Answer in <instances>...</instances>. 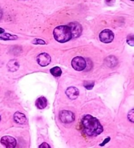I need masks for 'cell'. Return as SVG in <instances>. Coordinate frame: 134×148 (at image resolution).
I'll return each instance as SVG.
<instances>
[{
  "instance_id": "cell-16",
  "label": "cell",
  "mask_w": 134,
  "mask_h": 148,
  "mask_svg": "<svg viewBox=\"0 0 134 148\" xmlns=\"http://www.w3.org/2000/svg\"><path fill=\"white\" fill-rule=\"evenodd\" d=\"M84 87L87 90H90L94 86V81H86L84 82Z\"/></svg>"
},
{
  "instance_id": "cell-18",
  "label": "cell",
  "mask_w": 134,
  "mask_h": 148,
  "mask_svg": "<svg viewBox=\"0 0 134 148\" xmlns=\"http://www.w3.org/2000/svg\"><path fill=\"white\" fill-rule=\"evenodd\" d=\"M127 42L129 45L133 47L134 45V37L133 35H130L127 38Z\"/></svg>"
},
{
  "instance_id": "cell-4",
  "label": "cell",
  "mask_w": 134,
  "mask_h": 148,
  "mask_svg": "<svg viewBox=\"0 0 134 148\" xmlns=\"http://www.w3.org/2000/svg\"><path fill=\"white\" fill-rule=\"evenodd\" d=\"M60 121L64 123H71L75 121V116L74 114L71 111L62 110L59 114Z\"/></svg>"
},
{
  "instance_id": "cell-22",
  "label": "cell",
  "mask_w": 134,
  "mask_h": 148,
  "mask_svg": "<svg viewBox=\"0 0 134 148\" xmlns=\"http://www.w3.org/2000/svg\"><path fill=\"white\" fill-rule=\"evenodd\" d=\"M4 29H2V28H1L0 27V34H3L4 33Z\"/></svg>"
},
{
  "instance_id": "cell-6",
  "label": "cell",
  "mask_w": 134,
  "mask_h": 148,
  "mask_svg": "<svg viewBox=\"0 0 134 148\" xmlns=\"http://www.w3.org/2000/svg\"><path fill=\"white\" fill-rule=\"evenodd\" d=\"M68 26L71 29L72 38L79 37L81 35L82 28L81 25L78 22H72L69 24Z\"/></svg>"
},
{
  "instance_id": "cell-24",
  "label": "cell",
  "mask_w": 134,
  "mask_h": 148,
  "mask_svg": "<svg viewBox=\"0 0 134 148\" xmlns=\"http://www.w3.org/2000/svg\"><path fill=\"white\" fill-rule=\"evenodd\" d=\"M105 1H106V2H107V3H109L111 1H113V0H105Z\"/></svg>"
},
{
  "instance_id": "cell-11",
  "label": "cell",
  "mask_w": 134,
  "mask_h": 148,
  "mask_svg": "<svg viewBox=\"0 0 134 148\" xmlns=\"http://www.w3.org/2000/svg\"><path fill=\"white\" fill-rule=\"evenodd\" d=\"M19 63L15 60H12L7 63V68L10 72H15L19 69Z\"/></svg>"
},
{
  "instance_id": "cell-8",
  "label": "cell",
  "mask_w": 134,
  "mask_h": 148,
  "mask_svg": "<svg viewBox=\"0 0 134 148\" xmlns=\"http://www.w3.org/2000/svg\"><path fill=\"white\" fill-rule=\"evenodd\" d=\"M1 144L7 148H13L17 145V140L10 136H5L1 138Z\"/></svg>"
},
{
  "instance_id": "cell-5",
  "label": "cell",
  "mask_w": 134,
  "mask_h": 148,
  "mask_svg": "<svg viewBox=\"0 0 134 148\" xmlns=\"http://www.w3.org/2000/svg\"><path fill=\"white\" fill-rule=\"evenodd\" d=\"M115 35L110 29H105L99 34V39L104 43H110L114 39Z\"/></svg>"
},
{
  "instance_id": "cell-15",
  "label": "cell",
  "mask_w": 134,
  "mask_h": 148,
  "mask_svg": "<svg viewBox=\"0 0 134 148\" xmlns=\"http://www.w3.org/2000/svg\"><path fill=\"white\" fill-rule=\"evenodd\" d=\"M18 37L16 35H12L9 34H4L0 37V39L3 40H15L17 39Z\"/></svg>"
},
{
  "instance_id": "cell-21",
  "label": "cell",
  "mask_w": 134,
  "mask_h": 148,
  "mask_svg": "<svg viewBox=\"0 0 134 148\" xmlns=\"http://www.w3.org/2000/svg\"><path fill=\"white\" fill-rule=\"evenodd\" d=\"M39 147H41V148H50V146L47 144V143L44 142L41 145H39Z\"/></svg>"
},
{
  "instance_id": "cell-19",
  "label": "cell",
  "mask_w": 134,
  "mask_h": 148,
  "mask_svg": "<svg viewBox=\"0 0 134 148\" xmlns=\"http://www.w3.org/2000/svg\"><path fill=\"white\" fill-rule=\"evenodd\" d=\"M33 44H35V45H45L46 43L43 40H41V39H35L32 42Z\"/></svg>"
},
{
  "instance_id": "cell-3",
  "label": "cell",
  "mask_w": 134,
  "mask_h": 148,
  "mask_svg": "<svg viewBox=\"0 0 134 148\" xmlns=\"http://www.w3.org/2000/svg\"><path fill=\"white\" fill-rule=\"evenodd\" d=\"M71 65L75 70L82 71L86 67V62L82 57H75L71 62Z\"/></svg>"
},
{
  "instance_id": "cell-17",
  "label": "cell",
  "mask_w": 134,
  "mask_h": 148,
  "mask_svg": "<svg viewBox=\"0 0 134 148\" xmlns=\"http://www.w3.org/2000/svg\"><path fill=\"white\" fill-rule=\"evenodd\" d=\"M128 120L130 121L131 123L134 122V113H133V109H131V110L128 112Z\"/></svg>"
},
{
  "instance_id": "cell-25",
  "label": "cell",
  "mask_w": 134,
  "mask_h": 148,
  "mask_svg": "<svg viewBox=\"0 0 134 148\" xmlns=\"http://www.w3.org/2000/svg\"><path fill=\"white\" fill-rule=\"evenodd\" d=\"M1 116H0V121H1Z\"/></svg>"
},
{
  "instance_id": "cell-14",
  "label": "cell",
  "mask_w": 134,
  "mask_h": 148,
  "mask_svg": "<svg viewBox=\"0 0 134 148\" xmlns=\"http://www.w3.org/2000/svg\"><path fill=\"white\" fill-rule=\"evenodd\" d=\"M50 72L54 76H55V77H58V76H60L61 73H62V71H61V69L59 67H55L52 68L50 69Z\"/></svg>"
},
{
  "instance_id": "cell-9",
  "label": "cell",
  "mask_w": 134,
  "mask_h": 148,
  "mask_svg": "<svg viewBox=\"0 0 134 148\" xmlns=\"http://www.w3.org/2000/svg\"><path fill=\"white\" fill-rule=\"evenodd\" d=\"M66 93L69 99L71 100H74V99H76L78 97L79 91L75 87H69L66 90Z\"/></svg>"
},
{
  "instance_id": "cell-12",
  "label": "cell",
  "mask_w": 134,
  "mask_h": 148,
  "mask_svg": "<svg viewBox=\"0 0 134 148\" xmlns=\"http://www.w3.org/2000/svg\"><path fill=\"white\" fill-rule=\"evenodd\" d=\"M35 105L39 109H44L47 105V100L45 97L38 98L35 102Z\"/></svg>"
},
{
  "instance_id": "cell-10",
  "label": "cell",
  "mask_w": 134,
  "mask_h": 148,
  "mask_svg": "<svg viewBox=\"0 0 134 148\" xmlns=\"http://www.w3.org/2000/svg\"><path fill=\"white\" fill-rule=\"evenodd\" d=\"M13 119L17 123H19L20 125L24 124L27 121L26 117L25 115L20 112H17L16 113L14 114Z\"/></svg>"
},
{
  "instance_id": "cell-1",
  "label": "cell",
  "mask_w": 134,
  "mask_h": 148,
  "mask_svg": "<svg viewBox=\"0 0 134 148\" xmlns=\"http://www.w3.org/2000/svg\"><path fill=\"white\" fill-rule=\"evenodd\" d=\"M82 125L84 133L89 136H96L104 131V128L97 119L90 115H86L83 117Z\"/></svg>"
},
{
  "instance_id": "cell-7",
  "label": "cell",
  "mask_w": 134,
  "mask_h": 148,
  "mask_svg": "<svg viewBox=\"0 0 134 148\" xmlns=\"http://www.w3.org/2000/svg\"><path fill=\"white\" fill-rule=\"evenodd\" d=\"M37 62L41 67H46L49 65L51 62L50 56L47 53H40L37 57Z\"/></svg>"
},
{
  "instance_id": "cell-2",
  "label": "cell",
  "mask_w": 134,
  "mask_h": 148,
  "mask_svg": "<svg viewBox=\"0 0 134 148\" xmlns=\"http://www.w3.org/2000/svg\"><path fill=\"white\" fill-rule=\"evenodd\" d=\"M54 37L58 42L64 43L72 39L71 29L68 25H60L56 27L53 32Z\"/></svg>"
},
{
  "instance_id": "cell-26",
  "label": "cell",
  "mask_w": 134,
  "mask_h": 148,
  "mask_svg": "<svg viewBox=\"0 0 134 148\" xmlns=\"http://www.w3.org/2000/svg\"><path fill=\"white\" fill-rule=\"evenodd\" d=\"M131 1H133V0H131Z\"/></svg>"
},
{
  "instance_id": "cell-20",
  "label": "cell",
  "mask_w": 134,
  "mask_h": 148,
  "mask_svg": "<svg viewBox=\"0 0 134 148\" xmlns=\"http://www.w3.org/2000/svg\"><path fill=\"white\" fill-rule=\"evenodd\" d=\"M110 140H111V138L110 137H108V138H107L106 139H105L104 141V142H102V144H100V146H104V145L107 144V143H108L109 142V141H110Z\"/></svg>"
},
{
  "instance_id": "cell-23",
  "label": "cell",
  "mask_w": 134,
  "mask_h": 148,
  "mask_svg": "<svg viewBox=\"0 0 134 148\" xmlns=\"http://www.w3.org/2000/svg\"><path fill=\"white\" fill-rule=\"evenodd\" d=\"M2 14H3V13H2V11H1V10L0 9V19L1 18V17H2Z\"/></svg>"
},
{
  "instance_id": "cell-13",
  "label": "cell",
  "mask_w": 134,
  "mask_h": 148,
  "mask_svg": "<svg viewBox=\"0 0 134 148\" xmlns=\"http://www.w3.org/2000/svg\"><path fill=\"white\" fill-rule=\"evenodd\" d=\"M105 63L108 66V67H114L117 65L118 60L117 58L114 57V56H111L105 60Z\"/></svg>"
}]
</instances>
